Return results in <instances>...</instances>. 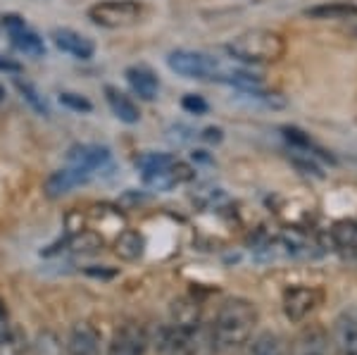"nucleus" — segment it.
I'll list each match as a JSON object with an SVG mask.
<instances>
[{
    "instance_id": "f8f14e48",
    "label": "nucleus",
    "mask_w": 357,
    "mask_h": 355,
    "mask_svg": "<svg viewBox=\"0 0 357 355\" xmlns=\"http://www.w3.org/2000/svg\"><path fill=\"white\" fill-rule=\"evenodd\" d=\"M124 77H126V82H129L131 91H134L141 100L151 103V100H155L160 96V79H158V74L151 70V67L131 65V67H126Z\"/></svg>"
},
{
    "instance_id": "c85d7f7f",
    "label": "nucleus",
    "mask_w": 357,
    "mask_h": 355,
    "mask_svg": "<svg viewBox=\"0 0 357 355\" xmlns=\"http://www.w3.org/2000/svg\"><path fill=\"white\" fill-rule=\"evenodd\" d=\"M0 20H3V29L8 33H13V31H20V29H24L26 27V22H24V17H20V15H3L0 17Z\"/></svg>"
},
{
    "instance_id": "b1692460",
    "label": "nucleus",
    "mask_w": 357,
    "mask_h": 355,
    "mask_svg": "<svg viewBox=\"0 0 357 355\" xmlns=\"http://www.w3.org/2000/svg\"><path fill=\"white\" fill-rule=\"evenodd\" d=\"M176 156H169V153H143V156L136 158V169L143 174H151V172H158L167 167Z\"/></svg>"
},
{
    "instance_id": "6e6552de",
    "label": "nucleus",
    "mask_w": 357,
    "mask_h": 355,
    "mask_svg": "<svg viewBox=\"0 0 357 355\" xmlns=\"http://www.w3.org/2000/svg\"><path fill=\"white\" fill-rule=\"evenodd\" d=\"M148 346V336L138 324H124L114 331L107 355H143Z\"/></svg>"
},
{
    "instance_id": "a211bd4d",
    "label": "nucleus",
    "mask_w": 357,
    "mask_h": 355,
    "mask_svg": "<svg viewBox=\"0 0 357 355\" xmlns=\"http://www.w3.org/2000/svg\"><path fill=\"white\" fill-rule=\"evenodd\" d=\"M143 250H146L143 234H138L136 229L119 232L117 241H114V253H117V257H122L124 262H136L138 257H143Z\"/></svg>"
},
{
    "instance_id": "aec40b11",
    "label": "nucleus",
    "mask_w": 357,
    "mask_h": 355,
    "mask_svg": "<svg viewBox=\"0 0 357 355\" xmlns=\"http://www.w3.org/2000/svg\"><path fill=\"white\" fill-rule=\"evenodd\" d=\"M10 38H13V45L20 53H24L29 57H43L45 55V43L43 38L38 36L36 31H31V29H20V31H13L10 33Z\"/></svg>"
},
{
    "instance_id": "7ed1b4c3",
    "label": "nucleus",
    "mask_w": 357,
    "mask_h": 355,
    "mask_svg": "<svg viewBox=\"0 0 357 355\" xmlns=\"http://www.w3.org/2000/svg\"><path fill=\"white\" fill-rule=\"evenodd\" d=\"M89 20L102 29L134 27L143 17V5L138 0H100L89 8Z\"/></svg>"
},
{
    "instance_id": "f3484780",
    "label": "nucleus",
    "mask_w": 357,
    "mask_h": 355,
    "mask_svg": "<svg viewBox=\"0 0 357 355\" xmlns=\"http://www.w3.org/2000/svg\"><path fill=\"white\" fill-rule=\"evenodd\" d=\"M305 17H310V20H350V17H357V5L345 3V0H331V3H319L307 8Z\"/></svg>"
},
{
    "instance_id": "9d476101",
    "label": "nucleus",
    "mask_w": 357,
    "mask_h": 355,
    "mask_svg": "<svg viewBox=\"0 0 357 355\" xmlns=\"http://www.w3.org/2000/svg\"><path fill=\"white\" fill-rule=\"evenodd\" d=\"M50 38L57 45V50L77 57V60H91L96 55V43L84 33L74 31V29H55Z\"/></svg>"
},
{
    "instance_id": "cd10ccee",
    "label": "nucleus",
    "mask_w": 357,
    "mask_h": 355,
    "mask_svg": "<svg viewBox=\"0 0 357 355\" xmlns=\"http://www.w3.org/2000/svg\"><path fill=\"white\" fill-rule=\"evenodd\" d=\"M181 107L186 112H191V114H205L207 112V103L200 98V96H195V93L183 96V98H181Z\"/></svg>"
},
{
    "instance_id": "4be33fe9",
    "label": "nucleus",
    "mask_w": 357,
    "mask_h": 355,
    "mask_svg": "<svg viewBox=\"0 0 357 355\" xmlns=\"http://www.w3.org/2000/svg\"><path fill=\"white\" fill-rule=\"evenodd\" d=\"M172 324L193 334L198 329V305H193L191 301H176L172 308Z\"/></svg>"
},
{
    "instance_id": "6ab92c4d",
    "label": "nucleus",
    "mask_w": 357,
    "mask_h": 355,
    "mask_svg": "<svg viewBox=\"0 0 357 355\" xmlns=\"http://www.w3.org/2000/svg\"><path fill=\"white\" fill-rule=\"evenodd\" d=\"M245 355H293V351L286 346V341L279 334L264 331V334L255 336L248 346Z\"/></svg>"
},
{
    "instance_id": "ddd939ff",
    "label": "nucleus",
    "mask_w": 357,
    "mask_h": 355,
    "mask_svg": "<svg viewBox=\"0 0 357 355\" xmlns=\"http://www.w3.org/2000/svg\"><path fill=\"white\" fill-rule=\"evenodd\" d=\"M191 331H183L169 324V327L160 329L158 336V351L160 355H191L193 353V343H191Z\"/></svg>"
},
{
    "instance_id": "72a5a7b5",
    "label": "nucleus",
    "mask_w": 357,
    "mask_h": 355,
    "mask_svg": "<svg viewBox=\"0 0 357 355\" xmlns=\"http://www.w3.org/2000/svg\"><path fill=\"white\" fill-rule=\"evenodd\" d=\"M355 33H357V29H355Z\"/></svg>"
},
{
    "instance_id": "1a4fd4ad",
    "label": "nucleus",
    "mask_w": 357,
    "mask_h": 355,
    "mask_svg": "<svg viewBox=\"0 0 357 355\" xmlns=\"http://www.w3.org/2000/svg\"><path fill=\"white\" fill-rule=\"evenodd\" d=\"M333 346L341 355H357V308H348L336 317Z\"/></svg>"
},
{
    "instance_id": "473e14b6",
    "label": "nucleus",
    "mask_w": 357,
    "mask_h": 355,
    "mask_svg": "<svg viewBox=\"0 0 357 355\" xmlns=\"http://www.w3.org/2000/svg\"><path fill=\"white\" fill-rule=\"evenodd\" d=\"M3 100H5V89L0 86V103H3Z\"/></svg>"
},
{
    "instance_id": "20e7f679",
    "label": "nucleus",
    "mask_w": 357,
    "mask_h": 355,
    "mask_svg": "<svg viewBox=\"0 0 357 355\" xmlns=\"http://www.w3.org/2000/svg\"><path fill=\"white\" fill-rule=\"evenodd\" d=\"M167 67L172 72L178 74V77L186 79H212L220 74L222 65L215 60V57H207L205 53H195V50H172L167 55Z\"/></svg>"
},
{
    "instance_id": "0eeeda50",
    "label": "nucleus",
    "mask_w": 357,
    "mask_h": 355,
    "mask_svg": "<svg viewBox=\"0 0 357 355\" xmlns=\"http://www.w3.org/2000/svg\"><path fill=\"white\" fill-rule=\"evenodd\" d=\"M93 179L89 169L84 167H74V165H65L62 169L53 172L45 181V193L48 198H60V196H67L69 191H74L77 186H84Z\"/></svg>"
},
{
    "instance_id": "39448f33",
    "label": "nucleus",
    "mask_w": 357,
    "mask_h": 355,
    "mask_svg": "<svg viewBox=\"0 0 357 355\" xmlns=\"http://www.w3.org/2000/svg\"><path fill=\"white\" fill-rule=\"evenodd\" d=\"M67 165L84 167L96 176L112 165V153L110 148L98 146V143H79V146H72L67 151Z\"/></svg>"
},
{
    "instance_id": "2eb2a0df",
    "label": "nucleus",
    "mask_w": 357,
    "mask_h": 355,
    "mask_svg": "<svg viewBox=\"0 0 357 355\" xmlns=\"http://www.w3.org/2000/svg\"><path fill=\"white\" fill-rule=\"evenodd\" d=\"M105 100H107L112 114L119 119V122L138 124V119H141V110H138V105L124 93V91H119L117 86H105Z\"/></svg>"
},
{
    "instance_id": "f03ea898",
    "label": "nucleus",
    "mask_w": 357,
    "mask_h": 355,
    "mask_svg": "<svg viewBox=\"0 0 357 355\" xmlns=\"http://www.w3.org/2000/svg\"><path fill=\"white\" fill-rule=\"evenodd\" d=\"M227 53L245 65H269L286 55V41L272 29H248L227 43Z\"/></svg>"
},
{
    "instance_id": "7c9ffc66",
    "label": "nucleus",
    "mask_w": 357,
    "mask_h": 355,
    "mask_svg": "<svg viewBox=\"0 0 357 355\" xmlns=\"http://www.w3.org/2000/svg\"><path fill=\"white\" fill-rule=\"evenodd\" d=\"M10 327H13V324H10V315H8V308H5V303L0 301V339H3V336L8 334V331H10Z\"/></svg>"
},
{
    "instance_id": "9b49d317",
    "label": "nucleus",
    "mask_w": 357,
    "mask_h": 355,
    "mask_svg": "<svg viewBox=\"0 0 357 355\" xmlns=\"http://www.w3.org/2000/svg\"><path fill=\"white\" fill-rule=\"evenodd\" d=\"M100 331L89 322L74 324L67 336V353L69 355H100Z\"/></svg>"
},
{
    "instance_id": "5701e85b",
    "label": "nucleus",
    "mask_w": 357,
    "mask_h": 355,
    "mask_svg": "<svg viewBox=\"0 0 357 355\" xmlns=\"http://www.w3.org/2000/svg\"><path fill=\"white\" fill-rule=\"evenodd\" d=\"M29 348L26 336L22 329L10 327L8 334L0 339V355H24Z\"/></svg>"
},
{
    "instance_id": "2f4dec72",
    "label": "nucleus",
    "mask_w": 357,
    "mask_h": 355,
    "mask_svg": "<svg viewBox=\"0 0 357 355\" xmlns=\"http://www.w3.org/2000/svg\"><path fill=\"white\" fill-rule=\"evenodd\" d=\"M203 141H207V143H220L222 141V129L220 127H207L203 131Z\"/></svg>"
},
{
    "instance_id": "dca6fc26",
    "label": "nucleus",
    "mask_w": 357,
    "mask_h": 355,
    "mask_svg": "<svg viewBox=\"0 0 357 355\" xmlns=\"http://www.w3.org/2000/svg\"><path fill=\"white\" fill-rule=\"evenodd\" d=\"M102 236L98 232H91V229H84V232H74L62 241V250L74 255H93L102 248Z\"/></svg>"
},
{
    "instance_id": "412c9836",
    "label": "nucleus",
    "mask_w": 357,
    "mask_h": 355,
    "mask_svg": "<svg viewBox=\"0 0 357 355\" xmlns=\"http://www.w3.org/2000/svg\"><path fill=\"white\" fill-rule=\"evenodd\" d=\"M293 355H329V339L319 329H305Z\"/></svg>"
},
{
    "instance_id": "bb28decb",
    "label": "nucleus",
    "mask_w": 357,
    "mask_h": 355,
    "mask_svg": "<svg viewBox=\"0 0 357 355\" xmlns=\"http://www.w3.org/2000/svg\"><path fill=\"white\" fill-rule=\"evenodd\" d=\"M15 86H17V91H20L22 96H24V100L33 107V110L41 112V114H48V105H45V100L41 98V96H38V91L33 89L31 84H29V82H22V79H17Z\"/></svg>"
},
{
    "instance_id": "f257e3e1",
    "label": "nucleus",
    "mask_w": 357,
    "mask_h": 355,
    "mask_svg": "<svg viewBox=\"0 0 357 355\" xmlns=\"http://www.w3.org/2000/svg\"><path fill=\"white\" fill-rule=\"evenodd\" d=\"M257 327V308L245 299H229L217 310L212 322V339L222 351H236L252 339Z\"/></svg>"
},
{
    "instance_id": "393cba45",
    "label": "nucleus",
    "mask_w": 357,
    "mask_h": 355,
    "mask_svg": "<svg viewBox=\"0 0 357 355\" xmlns=\"http://www.w3.org/2000/svg\"><path fill=\"white\" fill-rule=\"evenodd\" d=\"M333 239H336L338 248L357 253V225H353V222H341V225H336Z\"/></svg>"
},
{
    "instance_id": "c756f323",
    "label": "nucleus",
    "mask_w": 357,
    "mask_h": 355,
    "mask_svg": "<svg viewBox=\"0 0 357 355\" xmlns=\"http://www.w3.org/2000/svg\"><path fill=\"white\" fill-rule=\"evenodd\" d=\"M0 72H8V74H20L22 72V65L13 57H5L0 55Z\"/></svg>"
},
{
    "instance_id": "4468645a",
    "label": "nucleus",
    "mask_w": 357,
    "mask_h": 355,
    "mask_svg": "<svg viewBox=\"0 0 357 355\" xmlns=\"http://www.w3.org/2000/svg\"><path fill=\"white\" fill-rule=\"evenodd\" d=\"M317 303V294L312 289H305V286H296V289H289L284 296V310L286 317L293 319V322H301L307 312H312Z\"/></svg>"
},
{
    "instance_id": "a878e982",
    "label": "nucleus",
    "mask_w": 357,
    "mask_h": 355,
    "mask_svg": "<svg viewBox=\"0 0 357 355\" xmlns=\"http://www.w3.org/2000/svg\"><path fill=\"white\" fill-rule=\"evenodd\" d=\"M60 103L67 107V110H74V112H82V114L93 112V103H91V100L86 98V96H82V93L62 91V93H60Z\"/></svg>"
},
{
    "instance_id": "423d86ee",
    "label": "nucleus",
    "mask_w": 357,
    "mask_h": 355,
    "mask_svg": "<svg viewBox=\"0 0 357 355\" xmlns=\"http://www.w3.org/2000/svg\"><path fill=\"white\" fill-rule=\"evenodd\" d=\"M191 179H193V167L186 163H181L178 158H174L162 169L151 172V174H143V184L148 188H153V191H172L174 186H181Z\"/></svg>"
}]
</instances>
